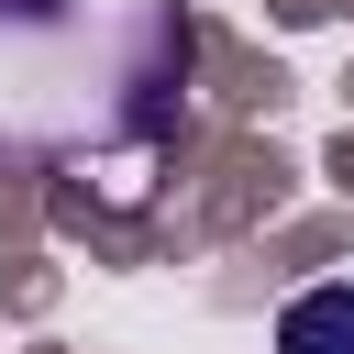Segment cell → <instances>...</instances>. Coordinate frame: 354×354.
Wrapping results in <instances>:
<instances>
[{"mask_svg":"<svg viewBox=\"0 0 354 354\" xmlns=\"http://www.w3.org/2000/svg\"><path fill=\"white\" fill-rule=\"evenodd\" d=\"M188 0H0V155H155L188 111Z\"/></svg>","mask_w":354,"mask_h":354,"instance_id":"obj_1","label":"cell"},{"mask_svg":"<svg viewBox=\"0 0 354 354\" xmlns=\"http://www.w3.org/2000/svg\"><path fill=\"white\" fill-rule=\"evenodd\" d=\"M277 354H354V277H321L277 310Z\"/></svg>","mask_w":354,"mask_h":354,"instance_id":"obj_2","label":"cell"}]
</instances>
